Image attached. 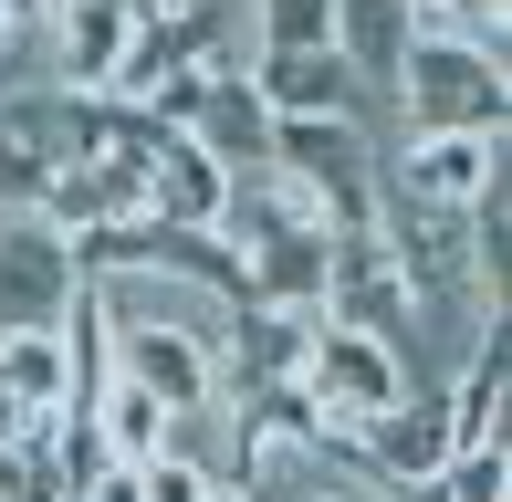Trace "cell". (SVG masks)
I'll return each instance as SVG.
<instances>
[{"label":"cell","instance_id":"cell-1","mask_svg":"<svg viewBox=\"0 0 512 502\" xmlns=\"http://www.w3.org/2000/svg\"><path fill=\"white\" fill-rule=\"evenodd\" d=\"M398 126H512V74L502 42H450V32H408L398 74Z\"/></svg>","mask_w":512,"mask_h":502},{"label":"cell","instance_id":"cell-2","mask_svg":"<svg viewBox=\"0 0 512 502\" xmlns=\"http://www.w3.org/2000/svg\"><path fill=\"white\" fill-rule=\"evenodd\" d=\"M262 157L324 210V231H377V147H366V116H272Z\"/></svg>","mask_w":512,"mask_h":502},{"label":"cell","instance_id":"cell-3","mask_svg":"<svg viewBox=\"0 0 512 502\" xmlns=\"http://www.w3.org/2000/svg\"><path fill=\"white\" fill-rule=\"evenodd\" d=\"M84 304H95V293H84ZM95 325H105V367H126L136 387H157L168 419H209L220 367H209L199 325H178V314H105V304H95Z\"/></svg>","mask_w":512,"mask_h":502},{"label":"cell","instance_id":"cell-4","mask_svg":"<svg viewBox=\"0 0 512 502\" xmlns=\"http://www.w3.org/2000/svg\"><path fill=\"white\" fill-rule=\"evenodd\" d=\"M304 387H314V408H324L335 429H356V419H377L387 398H408V346H398V335H366V325H335V314H314Z\"/></svg>","mask_w":512,"mask_h":502},{"label":"cell","instance_id":"cell-5","mask_svg":"<svg viewBox=\"0 0 512 502\" xmlns=\"http://www.w3.org/2000/svg\"><path fill=\"white\" fill-rule=\"evenodd\" d=\"M147 116L178 126V136H199V147L220 157L230 178L262 168V147H272V105H262V84H251V63H230V74H178L168 95L147 105Z\"/></svg>","mask_w":512,"mask_h":502},{"label":"cell","instance_id":"cell-6","mask_svg":"<svg viewBox=\"0 0 512 502\" xmlns=\"http://www.w3.org/2000/svg\"><path fill=\"white\" fill-rule=\"evenodd\" d=\"M387 189L418 199V210H471L502 178V126H408L398 157H377Z\"/></svg>","mask_w":512,"mask_h":502},{"label":"cell","instance_id":"cell-7","mask_svg":"<svg viewBox=\"0 0 512 502\" xmlns=\"http://www.w3.org/2000/svg\"><path fill=\"white\" fill-rule=\"evenodd\" d=\"M314 314L366 325V335L418 325V304H408V283H398V251H387V231H324V293H314Z\"/></svg>","mask_w":512,"mask_h":502},{"label":"cell","instance_id":"cell-8","mask_svg":"<svg viewBox=\"0 0 512 502\" xmlns=\"http://www.w3.org/2000/svg\"><path fill=\"white\" fill-rule=\"evenodd\" d=\"M74 157V84L0 95V210H32V189Z\"/></svg>","mask_w":512,"mask_h":502},{"label":"cell","instance_id":"cell-9","mask_svg":"<svg viewBox=\"0 0 512 502\" xmlns=\"http://www.w3.org/2000/svg\"><path fill=\"white\" fill-rule=\"evenodd\" d=\"M345 440H356V461L377 471V492H387V482H429V471L450 461V419H439V398H418V387H408V398H387L377 419H356Z\"/></svg>","mask_w":512,"mask_h":502},{"label":"cell","instance_id":"cell-10","mask_svg":"<svg viewBox=\"0 0 512 502\" xmlns=\"http://www.w3.org/2000/svg\"><path fill=\"white\" fill-rule=\"evenodd\" d=\"M0 398L32 408V419H63V408H84L74 325H0Z\"/></svg>","mask_w":512,"mask_h":502},{"label":"cell","instance_id":"cell-11","mask_svg":"<svg viewBox=\"0 0 512 502\" xmlns=\"http://www.w3.org/2000/svg\"><path fill=\"white\" fill-rule=\"evenodd\" d=\"M251 84H262L272 116H366V84L335 42H304V53H251Z\"/></svg>","mask_w":512,"mask_h":502},{"label":"cell","instance_id":"cell-12","mask_svg":"<svg viewBox=\"0 0 512 502\" xmlns=\"http://www.w3.org/2000/svg\"><path fill=\"white\" fill-rule=\"evenodd\" d=\"M147 210L157 220H189V231H220V210H230V168L199 147V136H157V157H147Z\"/></svg>","mask_w":512,"mask_h":502},{"label":"cell","instance_id":"cell-13","mask_svg":"<svg viewBox=\"0 0 512 502\" xmlns=\"http://www.w3.org/2000/svg\"><path fill=\"white\" fill-rule=\"evenodd\" d=\"M84 429H95L105 461H147V450H168V440H178L168 398H157V387H136L126 367H105L95 387H84Z\"/></svg>","mask_w":512,"mask_h":502},{"label":"cell","instance_id":"cell-14","mask_svg":"<svg viewBox=\"0 0 512 502\" xmlns=\"http://www.w3.org/2000/svg\"><path fill=\"white\" fill-rule=\"evenodd\" d=\"M335 53L356 63V84H387L408 53V11L398 0H335Z\"/></svg>","mask_w":512,"mask_h":502},{"label":"cell","instance_id":"cell-15","mask_svg":"<svg viewBox=\"0 0 512 502\" xmlns=\"http://www.w3.org/2000/svg\"><path fill=\"white\" fill-rule=\"evenodd\" d=\"M251 53H304V42H335V0H241Z\"/></svg>","mask_w":512,"mask_h":502},{"label":"cell","instance_id":"cell-16","mask_svg":"<svg viewBox=\"0 0 512 502\" xmlns=\"http://www.w3.org/2000/svg\"><path fill=\"white\" fill-rule=\"evenodd\" d=\"M408 32H450V42H502L512 32V0H398Z\"/></svg>","mask_w":512,"mask_h":502},{"label":"cell","instance_id":"cell-17","mask_svg":"<svg viewBox=\"0 0 512 502\" xmlns=\"http://www.w3.org/2000/svg\"><path fill=\"white\" fill-rule=\"evenodd\" d=\"M136 482H147V502H199V492H209V461H199L189 440H168V450L136 461Z\"/></svg>","mask_w":512,"mask_h":502},{"label":"cell","instance_id":"cell-18","mask_svg":"<svg viewBox=\"0 0 512 502\" xmlns=\"http://www.w3.org/2000/svg\"><path fill=\"white\" fill-rule=\"evenodd\" d=\"M502 482H512L502 450H450V461H439V492H450V502H512Z\"/></svg>","mask_w":512,"mask_h":502},{"label":"cell","instance_id":"cell-19","mask_svg":"<svg viewBox=\"0 0 512 502\" xmlns=\"http://www.w3.org/2000/svg\"><path fill=\"white\" fill-rule=\"evenodd\" d=\"M199 502H262V492H251L241 471H209V492H199Z\"/></svg>","mask_w":512,"mask_h":502},{"label":"cell","instance_id":"cell-20","mask_svg":"<svg viewBox=\"0 0 512 502\" xmlns=\"http://www.w3.org/2000/svg\"><path fill=\"white\" fill-rule=\"evenodd\" d=\"M0 11H11V32H42V21H53V0H0Z\"/></svg>","mask_w":512,"mask_h":502},{"label":"cell","instance_id":"cell-21","mask_svg":"<svg viewBox=\"0 0 512 502\" xmlns=\"http://www.w3.org/2000/svg\"><path fill=\"white\" fill-rule=\"evenodd\" d=\"M293 502H377V492H345V482H314V492H293Z\"/></svg>","mask_w":512,"mask_h":502}]
</instances>
